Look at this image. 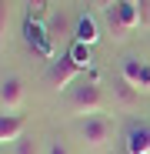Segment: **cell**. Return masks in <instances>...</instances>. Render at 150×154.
I'll use <instances>...</instances> for the list:
<instances>
[{
    "mask_svg": "<svg viewBox=\"0 0 150 154\" xmlns=\"http://www.w3.org/2000/svg\"><path fill=\"white\" fill-rule=\"evenodd\" d=\"M107 107V97H104V87L97 81H77L70 91H67V111L73 117H93V114H104Z\"/></svg>",
    "mask_w": 150,
    "mask_h": 154,
    "instance_id": "cell-1",
    "label": "cell"
},
{
    "mask_svg": "<svg viewBox=\"0 0 150 154\" xmlns=\"http://www.w3.org/2000/svg\"><path fill=\"white\" fill-rule=\"evenodd\" d=\"M100 17H104V30L113 37V40H127L134 30H140L143 27V20H140V7H134V4H113V7H107V10H100Z\"/></svg>",
    "mask_w": 150,
    "mask_h": 154,
    "instance_id": "cell-2",
    "label": "cell"
},
{
    "mask_svg": "<svg viewBox=\"0 0 150 154\" xmlns=\"http://www.w3.org/2000/svg\"><path fill=\"white\" fill-rule=\"evenodd\" d=\"M80 74H84V67L73 60L70 54H60L57 60H50L47 64V70H43V87H50V91H70L73 84L80 81Z\"/></svg>",
    "mask_w": 150,
    "mask_h": 154,
    "instance_id": "cell-3",
    "label": "cell"
},
{
    "mask_svg": "<svg viewBox=\"0 0 150 154\" xmlns=\"http://www.w3.org/2000/svg\"><path fill=\"white\" fill-rule=\"evenodd\" d=\"M77 134L80 141L90 147V151H100V147H107L113 141V121L107 114H93V117H84L77 124Z\"/></svg>",
    "mask_w": 150,
    "mask_h": 154,
    "instance_id": "cell-4",
    "label": "cell"
},
{
    "mask_svg": "<svg viewBox=\"0 0 150 154\" xmlns=\"http://www.w3.org/2000/svg\"><path fill=\"white\" fill-rule=\"evenodd\" d=\"M27 104V87L17 74H7L0 81V114H20Z\"/></svg>",
    "mask_w": 150,
    "mask_h": 154,
    "instance_id": "cell-5",
    "label": "cell"
},
{
    "mask_svg": "<svg viewBox=\"0 0 150 154\" xmlns=\"http://www.w3.org/2000/svg\"><path fill=\"white\" fill-rule=\"evenodd\" d=\"M120 77H123V81H127L130 87H137L143 97L150 94V60L127 54V57L120 60Z\"/></svg>",
    "mask_w": 150,
    "mask_h": 154,
    "instance_id": "cell-6",
    "label": "cell"
},
{
    "mask_svg": "<svg viewBox=\"0 0 150 154\" xmlns=\"http://www.w3.org/2000/svg\"><path fill=\"white\" fill-rule=\"evenodd\" d=\"M20 137H27V117L23 114H4L0 117V141H4V147L17 144Z\"/></svg>",
    "mask_w": 150,
    "mask_h": 154,
    "instance_id": "cell-7",
    "label": "cell"
},
{
    "mask_svg": "<svg viewBox=\"0 0 150 154\" xmlns=\"http://www.w3.org/2000/svg\"><path fill=\"white\" fill-rule=\"evenodd\" d=\"M123 151L127 154H150V127L147 124H130L123 134Z\"/></svg>",
    "mask_w": 150,
    "mask_h": 154,
    "instance_id": "cell-8",
    "label": "cell"
},
{
    "mask_svg": "<svg viewBox=\"0 0 150 154\" xmlns=\"http://www.w3.org/2000/svg\"><path fill=\"white\" fill-rule=\"evenodd\" d=\"M140 91L137 87H130L123 77H117L113 81V107H120V111H137L140 107Z\"/></svg>",
    "mask_w": 150,
    "mask_h": 154,
    "instance_id": "cell-9",
    "label": "cell"
},
{
    "mask_svg": "<svg viewBox=\"0 0 150 154\" xmlns=\"http://www.w3.org/2000/svg\"><path fill=\"white\" fill-rule=\"evenodd\" d=\"M43 27H47V37L57 44V40L73 37V27H77V23H73L67 14H54V17H47V23H43Z\"/></svg>",
    "mask_w": 150,
    "mask_h": 154,
    "instance_id": "cell-10",
    "label": "cell"
},
{
    "mask_svg": "<svg viewBox=\"0 0 150 154\" xmlns=\"http://www.w3.org/2000/svg\"><path fill=\"white\" fill-rule=\"evenodd\" d=\"M73 40H80V44L93 47V44H97V23H93L90 17H80L77 27H73Z\"/></svg>",
    "mask_w": 150,
    "mask_h": 154,
    "instance_id": "cell-11",
    "label": "cell"
},
{
    "mask_svg": "<svg viewBox=\"0 0 150 154\" xmlns=\"http://www.w3.org/2000/svg\"><path fill=\"white\" fill-rule=\"evenodd\" d=\"M67 54H70L73 60H77V64H80L84 70L90 67V47H87V44H80V40H73V44H70V50H67Z\"/></svg>",
    "mask_w": 150,
    "mask_h": 154,
    "instance_id": "cell-12",
    "label": "cell"
},
{
    "mask_svg": "<svg viewBox=\"0 0 150 154\" xmlns=\"http://www.w3.org/2000/svg\"><path fill=\"white\" fill-rule=\"evenodd\" d=\"M13 154H40V141L37 137H20L13 144Z\"/></svg>",
    "mask_w": 150,
    "mask_h": 154,
    "instance_id": "cell-13",
    "label": "cell"
},
{
    "mask_svg": "<svg viewBox=\"0 0 150 154\" xmlns=\"http://www.w3.org/2000/svg\"><path fill=\"white\" fill-rule=\"evenodd\" d=\"M47 7H50V0H27L30 20H43V17H47Z\"/></svg>",
    "mask_w": 150,
    "mask_h": 154,
    "instance_id": "cell-14",
    "label": "cell"
},
{
    "mask_svg": "<svg viewBox=\"0 0 150 154\" xmlns=\"http://www.w3.org/2000/svg\"><path fill=\"white\" fill-rule=\"evenodd\" d=\"M43 154H70V151H67V144H63V141H47Z\"/></svg>",
    "mask_w": 150,
    "mask_h": 154,
    "instance_id": "cell-15",
    "label": "cell"
},
{
    "mask_svg": "<svg viewBox=\"0 0 150 154\" xmlns=\"http://www.w3.org/2000/svg\"><path fill=\"white\" fill-rule=\"evenodd\" d=\"M113 4H120V0H97V7H100V10H107V7H113Z\"/></svg>",
    "mask_w": 150,
    "mask_h": 154,
    "instance_id": "cell-16",
    "label": "cell"
},
{
    "mask_svg": "<svg viewBox=\"0 0 150 154\" xmlns=\"http://www.w3.org/2000/svg\"><path fill=\"white\" fill-rule=\"evenodd\" d=\"M123 4H134V7H137V4H140V0H123Z\"/></svg>",
    "mask_w": 150,
    "mask_h": 154,
    "instance_id": "cell-17",
    "label": "cell"
},
{
    "mask_svg": "<svg viewBox=\"0 0 150 154\" xmlns=\"http://www.w3.org/2000/svg\"><path fill=\"white\" fill-rule=\"evenodd\" d=\"M147 47H150V34H147Z\"/></svg>",
    "mask_w": 150,
    "mask_h": 154,
    "instance_id": "cell-18",
    "label": "cell"
}]
</instances>
